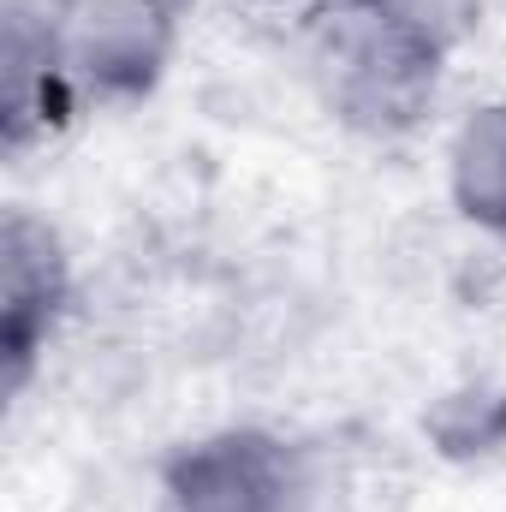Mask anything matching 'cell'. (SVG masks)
<instances>
[{
  "label": "cell",
  "instance_id": "6da1fadb",
  "mask_svg": "<svg viewBox=\"0 0 506 512\" xmlns=\"http://www.w3.org/2000/svg\"><path fill=\"white\" fill-rule=\"evenodd\" d=\"M304 78L346 131L399 137L441 96L447 42L393 0H316L304 12Z\"/></svg>",
  "mask_w": 506,
  "mask_h": 512
},
{
  "label": "cell",
  "instance_id": "7a4b0ae2",
  "mask_svg": "<svg viewBox=\"0 0 506 512\" xmlns=\"http://www.w3.org/2000/svg\"><path fill=\"white\" fill-rule=\"evenodd\" d=\"M179 42V0H66L54 18V90L131 102L143 96Z\"/></svg>",
  "mask_w": 506,
  "mask_h": 512
},
{
  "label": "cell",
  "instance_id": "3957f363",
  "mask_svg": "<svg viewBox=\"0 0 506 512\" xmlns=\"http://www.w3.org/2000/svg\"><path fill=\"white\" fill-rule=\"evenodd\" d=\"M173 512H316L310 459L268 429H215L167 459Z\"/></svg>",
  "mask_w": 506,
  "mask_h": 512
},
{
  "label": "cell",
  "instance_id": "277c9868",
  "mask_svg": "<svg viewBox=\"0 0 506 512\" xmlns=\"http://www.w3.org/2000/svg\"><path fill=\"white\" fill-rule=\"evenodd\" d=\"M66 298H72V262L60 251V239L36 215L12 209L0 227V346H6L12 382H24Z\"/></svg>",
  "mask_w": 506,
  "mask_h": 512
},
{
  "label": "cell",
  "instance_id": "5b68a950",
  "mask_svg": "<svg viewBox=\"0 0 506 512\" xmlns=\"http://www.w3.org/2000/svg\"><path fill=\"white\" fill-rule=\"evenodd\" d=\"M447 191L459 215L506 239V102L477 108L465 126L453 131L447 149Z\"/></svg>",
  "mask_w": 506,
  "mask_h": 512
}]
</instances>
